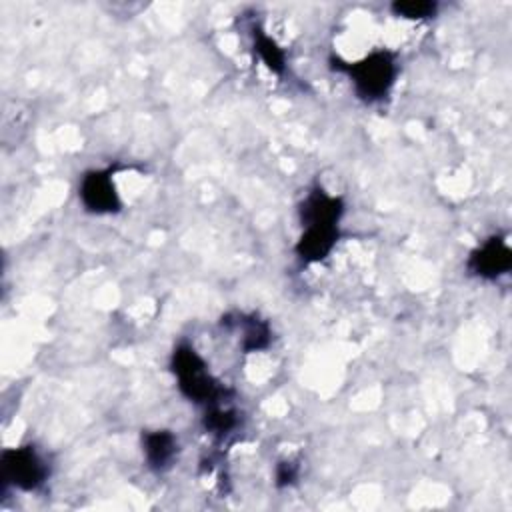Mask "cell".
Here are the masks:
<instances>
[{"instance_id": "obj_1", "label": "cell", "mask_w": 512, "mask_h": 512, "mask_svg": "<svg viewBox=\"0 0 512 512\" xmlns=\"http://www.w3.org/2000/svg\"><path fill=\"white\" fill-rule=\"evenodd\" d=\"M330 68L346 74L356 96L368 104L386 98L398 78V62L390 50H374L356 62L330 56Z\"/></svg>"}, {"instance_id": "obj_2", "label": "cell", "mask_w": 512, "mask_h": 512, "mask_svg": "<svg viewBox=\"0 0 512 512\" xmlns=\"http://www.w3.org/2000/svg\"><path fill=\"white\" fill-rule=\"evenodd\" d=\"M170 368L176 376L178 390L190 402L210 406L224 400L226 388L210 374L204 358L194 350V346L186 342L178 344L172 352Z\"/></svg>"}, {"instance_id": "obj_3", "label": "cell", "mask_w": 512, "mask_h": 512, "mask_svg": "<svg viewBox=\"0 0 512 512\" xmlns=\"http://www.w3.org/2000/svg\"><path fill=\"white\" fill-rule=\"evenodd\" d=\"M0 466H2V482L22 492L38 490L50 476V468L46 460L38 454V450L32 444L6 448L0 456Z\"/></svg>"}, {"instance_id": "obj_4", "label": "cell", "mask_w": 512, "mask_h": 512, "mask_svg": "<svg viewBox=\"0 0 512 512\" xmlns=\"http://www.w3.org/2000/svg\"><path fill=\"white\" fill-rule=\"evenodd\" d=\"M466 268L472 276L494 282L512 270V250L502 236L494 234L470 252Z\"/></svg>"}, {"instance_id": "obj_5", "label": "cell", "mask_w": 512, "mask_h": 512, "mask_svg": "<svg viewBox=\"0 0 512 512\" xmlns=\"http://www.w3.org/2000/svg\"><path fill=\"white\" fill-rule=\"evenodd\" d=\"M78 196L86 212L92 214H116L122 208L110 168L86 172L80 180Z\"/></svg>"}, {"instance_id": "obj_6", "label": "cell", "mask_w": 512, "mask_h": 512, "mask_svg": "<svg viewBox=\"0 0 512 512\" xmlns=\"http://www.w3.org/2000/svg\"><path fill=\"white\" fill-rule=\"evenodd\" d=\"M346 206L340 196H330L326 190L320 186H314L304 200L300 202L298 214L302 228L304 226H314V224H324V226H338L342 220Z\"/></svg>"}, {"instance_id": "obj_7", "label": "cell", "mask_w": 512, "mask_h": 512, "mask_svg": "<svg viewBox=\"0 0 512 512\" xmlns=\"http://www.w3.org/2000/svg\"><path fill=\"white\" fill-rule=\"evenodd\" d=\"M338 238H340L338 226H324V224L304 226L294 246V252L302 264H316L330 256Z\"/></svg>"}, {"instance_id": "obj_8", "label": "cell", "mask_w": 512, "mask_h": 512, "mask_svg": "<svg viewBox=\"0 0 512 512\" xmlns=\"http://www.w3.org/2000/svg\"><path fill=\"white\" fill-rule=\"evenodd\" d=\"M222 326L234 328L240 332V346L246 354L250 352H260L270 346L272 340V330L266 320L254 316V314H236L234 320L232 316L222 318Z\"/></svg>"}, {"instance_id": "obj_9", "label": "cell", "mask_w": 512, "mask_h": 512, "mask_svg": "<svg viewBox=\"0 0 512 512\" xmlns=\"http://www.w3.org/2000/svg\"><path fill=\"white\" fill-rule=\"evenodd\" d=\"M142 452L148 468L164 472L178 454V440L170 430H148L142 434Z\"/></svg>"}, {"instance_id": "obj_10", "label": "cell", "mask_w": 512, "mask_h": 512, "mask_svg": "<svg viewBox=\"0 0 512 512\" xmlns=\"http://www.w3.org/2000/svg\"><path fill=\"white\" fill-rule=\"evenodd\" d=\"M252 42H254V52L258 54V58L262 60V64H264L270 72L282 76L284 70H286V52L280 48V44H278L274 38H270V36H268L262 28H258V26L252 28Z\"/></svg>"}, {"instance_id": "obj_11", "label": "cell", "mask_w": 512, "mask_h": 512, "mask_svg": "<svg viewBox=\"0 0 512 512\" xmlns=\"http://www.w3.org/2000/svg\"><path fill=\"white\" fill-rule=\"evenodd\" d=\"M202 422H204L206 432H210L218 438H224L226 434H230L236 428L238 418L232 408H224L222 402H216V404L206 406V414H204Z\"/></svg>"}, {"instance_id": "obj_12", "label": "cell", "mask_w": 512, "mask_h": 512, "mask_svg": "<svg viewBox=\"0 0 512 512\" xmlns=\"http://www.w3.org/2000/svg\"><path fill=\"white\" fill-rule=\"evenodd\" d=\"M390 10L398 18L406 20H428L436 14L438 4L430 0H396L390 4Z\"/></svg>"}, {"instance_id": "obj_13", "label": "cell", "mask_w": 512, "mask_h": 512, "mask_svg": "<svg viewBox=\"0 0 512 512\" xmlns=\"http://www.w3.org/2000/svg\"><path fill=\"white\" fill-rule=\"evenodd\" d=\"M298 474H300V468H298L296 462H292V460L278 462V466H276V486L278 488L292 486L298 480Z\"/></svg>"}]
</instances>
